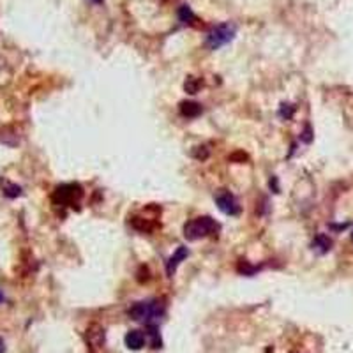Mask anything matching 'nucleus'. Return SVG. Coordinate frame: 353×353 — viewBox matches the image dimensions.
<instances>
[{
    "label": "nucleus",
    "mask_w": 353,
    "mask_h": 353,
    "mask_svg": "<svg viewBox=\"0 0 353 353\" xmlns=\"http://www.w3.org/2000/svg\"><path fill=\"white\" fill-rule=\"evenodd\" d=\"M164 304L161 300H145V302H136L129 307L131 320L140 321L145 325H156L164 316Z\"/></svg>",
    "instance_id": "1"
},
{
    "label": "nucleus",
    "mask_w": 353,
    "mask_h": 353,
    "mask_svg": "<svg viewBox=\"0 0 353 353\" xmlns=\"http://www.w3.org/2000/svg\"><path fill=\"white\" fill-rule=\"evenodd\" d=\"M217 232H219V224L216 223V219H212L209 216L196 217V219H191L184 224V237L191 242L214 235Z\"/></svg>",
    "instance_id": "2"
},
{
    "label": "nucleus",
    "mask_w": 353,
    "mask_h": 353,
    "mask_svg": "<svg viewBox=\"0 0 353 353\" xmlns=\"http://www.w3.org/2000/svg\"><path fill=\"white\" fill-rule=\"evenodd\" d=\"M237 34V25L235 23H221V25H216L212 30L207 34V39H205V45L210 50H219L221 46L228 45Z\"/></svg>",
    "instance_id": "3"
},
{
    "label": "nucleus",
    "mask_w": 353,
    "mask_h": 353,
    "mask_svg": "<svg viewBox=\"0 0 353 353\" xmlns=\"http://www.w3.org/2000/svg\"><path fill=\"white\" fill-rule=\"evenodd\" d=\"M83 191L78 184H64L55 189L53 201L57 205H74L81 200Z\"/></svg>",
    "instance_id": "4"
},
{
    "label": "nucleus",
    "mask_w": 353,
    "mask_h": 353,
    "mask_svg": "<svg viewBox=\"0 0 353 353\" xmlns=\"http://www.w3.org/2000/svg\"><path fill=\"white\" fill-rule=\"evenodd\" d=\"M214 200H216L221 212H224L226 216H239L240 214V205L237 201V198L230 191H226V189H219L214 194Z\"/></svg>",
    "instance_id": "5"
},
{
    "label": "nucleus",
    "mask_w": 353,
    "mask_h": 353,
    "mask_svg": "<svg viewBox=\"0 0 353 353\" xmlns=\"http://www.w3.org/2000/svg\"><path fill=\"white\" fill-rule=\"evenodd\" d=\"M126 346L129 348V350L133 351H138L143 348L145 341H147V334H143L141 330H129L128 334H126Z\"/></svg>",
    "instance_id": "6"
},
{
    "label": "nucleus",
    "mask_w": 353,
    "mask_h": 353,
    "mask_svg": "<svg viewBox=\"0 0 353 353\" xmlns=\"http://www.w3.org/2000/svg\"><path fill=\"white\" fill-rule=\"evenodd\" d=\"M188 256H189V249L184 247V245H180V247L173 253V256L168 260V263H166V272H168V276H173V272L177 271V267L180 265V261L185 260Z\"/></svg>",
    "instance_id": "7"
},
{
    "label": "nucleus",
    "mask_w": 353,
    "mask_h": 353,
    "mask_svg": "<svg viewBox=\"0 0 353 353\" xmlns=\"http://www.w3.org/2000/svg\"><path fill=\"white\" fill-rule=\"evenodd\" d=\"M311 247H313V251L320 253V255H325V253L330 251L332 239L328 235H325V233H318V235L315 237V240H313Z\"/></svg>",
    "instance_id": "8"
},
{
    "label": "nucleus",
    "mask_w": 353,
    "mask_h": 353,
    "mask_svg": "<svg viewBox=\"0 0 353 353\" xmlns=\"http://www.w3.org/2000/svg\"><path fill=\"white\" fill-rule=\"evenodd\" d=\"M201 113V105L194 101H184L180 102V115L185 118H196Z\"/></svg>",
    "instance_id": "9"
},
{
    "label": "nucleus",
    "mask_w": 353,
    "mask_h": 353,
    "mask_svg": "<svg viewBox=\"0 0 353 353\" xmlns=\"http://www.w3.org/2000/svg\"><path fill=\"white\" fill-rule=\"evenodd\" d=\"M178 19L182 23H185V25H193L196 22V14L193 13V9L189 6H180V9H178Z\"/></svg>",
    "instance_id": "10"
},
{
    "label": "nucleus",
    "mask_w": 353,
    "mask_h": 353,
    "mask_svg": "<svg viewBox=\"0 0 353 353\" xmlns=\"http://www.w3.org/2000/svg\"><path fill=\"white\" fill-rule=\"evenodd\" d=\"M147 330L149 332H145V334L150 337V346H152L154 350L161 348V337H159V332H157L156 325H147Z\"/></svg>",
    "instance_id": "11"
},
{
    "label": "nucleus",
    "mask_w": 353,
    "mask_h": 353,
    "mask_svg": "<svg viewBox=\"0 0 353 353\" xmlns=\"http://www.w3.org/2000/svg\"><path fill=\"white\" fill-rule=\"evenodd\" d=\"M133 228H134V230H138V232H143V233L147 232V233H149V232H152V230L156 228V224H152L149 219H141V217H134V219H133Z\"/></svg>",
    "instance_id": "12"
},
{
    "label": "nucleus",
    "mask_w": 353,
    "mask_h": 353,
    "mask_svg": "<svg viewBox=\"0 0 353 353\" xmlns=\"http://www.w3.org/2000/svg\"><path fill=\"white\" fill-rule=\"evenodd\" d=\"M200 87H201V80H198V78H194V76H188L185 78V81H184V90L188 94H198V90H200Z\"/></svg>",
    "instance_id": "13"
},
{
    "label": "nucleus",
    "mask_w": 353,
    "mask_h": 353,
    "mask_svg": "<svg viewBox=\"0 0 353 353\" xmlns=\"http://www.w3.org/2000/svg\"><path fill=\"white\" fill-rule=\"evenodd\" d=\"M2 189H4V194H6L7 198H18V196H22V188H19L18 184L2 182Z\"/></svg>",
    "instance_id": "14"
},
{
    "label": "nucleus",
    "mask_w": 353,
    "mask_h": 353,
    "mask_svg": "<svg viewBox=\"0 0 353 353\" xmlns=\"http://www.w3.org/2000/svg\"><path fill=\"white\" fill-rule=\"evenodd\" d=\"M261 267H258V265H249L247 261H239V265H237V271L239 274H244V276H255V274L260 271Z\"/></svg>",
    "instance_id": "15"
},
{
    "label": "nucleus",
    "mask_w": 353,
    "mask_h": 353,
    "mask_svg": "<svg viewBox=\"0 0 353 353\" xmlns=\"http://www.w3.org/2000/svg\"><path fill=\"white\" fill-rule=\"evenodd\" d=\"M191 156L194 157V159H198V161H205L210 156V152H209L207 147H196V149L191 152Z\"/></svg>",
    "instance_id": "16"
},
{
    "label": "nucleus",
    "mask_w": 353,
    "mask_h": 353,
    "mask_svg": "<svg viewBox=\"0 0 353 353\" xmlns=\"http://www.w3.org/2000/svg\"><path fill=\"white\" fill-rule=\"evenodd\" d=\"M293 112H295V108H293L292 105H286V102H283L281 105V110H279V117L281 118H292L293 117Z\"/></svg>",
    "instance_id": "17"
},
{
    "label": "nucleus",
    "mask_w": 353,
    "mask_h": 353,
    "mask_svg": "<svg viewBox=\"0 0 353 353\" xmlns=\"http://www.w3.org/2000/svg\"><path fill=\"white\" fill-rule=\"evenodd\" d=\"M300 140L304 141V143H311V140H313V133H311V126H305V129H304V133H302V136H300Z\"/></svg>",
    "instance_id": "18"
},
{
    "label": "nucleus",
    "mask_w": 353,
    "mask_h": 353,
    "mask_svg": "<svg viewBox=\"0 0 353 353\" xmlns=\"http://www.w3.org/2000/svg\"><path fill=\"white\" fill-rule=\"evenodd\" d=\"M271 188H274V193H279V188H277V178L276 177L271 178Z\"/></svg>",
    "instance_id": "19"
},
{
    "label": "nucleus",
    "mask_w": 353,
    "mask_h": 353,
    "mask_svg": "<svg viewBox=\"0 0 353 353\" xmlns=\"http://www.w3.org/2000/svg\"><path fill=\"white\" fill-rule=\"evenodd\" d=\"M0 353H6V343H4L2 337H0Z\"/></svg>",
    "instance_id": "20"
},
{
    "label": "nucleus",
    "mask_w": 353,
    "mask_h": 353,
    "mask_svg": "<svg viewBox=\"0 0 353 353\" xmlns=\"http://www.w3.org/2000/svg\"><path fill=\"white\" fill-rule=\"evenodd\" d=\"M2 300H4V293L0 292V304H2Z\"/></svg>",
    "instance_id": "21"
},
{
    "label": "nucleus",
    "mask_w": 353,
    "mask_h": 353,
    "mask_svg": "<svg viewBox=\"0 0 353 353\" xmlns=\"http://www.w3.org/2000/svg\"><path fill=\"white\" fill-rule=\"evenodd\" d=\"M92 2H96V4H102V0H92Z\"/></svg>",
    "instance_id": "22"
},
{
    "label": "nucleus",
    "mask_w": 353,
    "mask_h": 353,
    "mask_svg": "<svg viewBox=\"0 0 353 353\" xmlns=\"http://www.w3.org/2000/svg\"><path fill=\"white\" fill-rule=\"evenodd\" d=\"M351 237H353V235H351Z\"/></svg>",
    "instance_id": "23"
}]
</instances>
